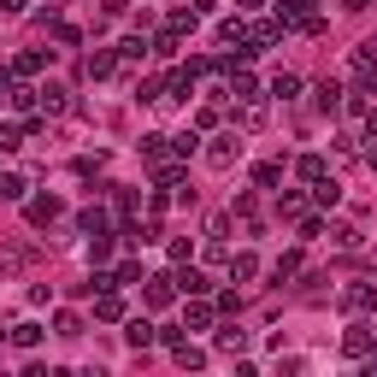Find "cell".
<instances>
[{
  "mask_svg": "<svg viewBox=\"0 0 377 377\" xmlns=\"http://www.w3.org/2000/svg\"><path fill=\"white\" fill-rule=\"evenodd\" d=\"M236 159H242V136H218V142L206 147V166H212V171H230Z\"/></svg>",
  "mask_w": 377,
  "mask_h": 377,
  "instance_id": "1",
  "label": "cell"
},
{
  "mask_svg": "<svg viewBox=\"0 0 377 377\" xmlns=\"http://www.w3.org/2000/svg\"><path fill=\"white\" fill-rule=\"evenodd\" d=\"M177 295V277H147V307H171Z\"/></svg>",
  "mask_w": 377,
  "mask_h": 377,
  "instance_id": "2",
  "label": "cell"
},
{
  "mask_svg": "<svg viewBox=\"0 0 377 377\" xmlns=\"http://www.w3.org/2000/svg\"><path fill=\"white\" fill-rule=\"evenodd\" d=\"M59 212H65V206L54 201V194H42V201H30V224H54Z\"/></svg>",
  "mask_w": 377,
  "mask_h": 377,
  "instance_id": "3",
  "label": "cell"
},
{
  "mask_svg": "<svg viewBox=\"0 0 377 377\" xmlns=\"http://www.w3.org/2000/svg\"><path fill=\"white\" fill-rule=\"evenodd\" d=\"M271 94H277V101H295V94H301V77H295V71H277V77H271Z\"/></svg>",
  "mask_w": 377,
  "mask_h": 377,
  "instance_id": "4",
  "label": "cell"
},
{
  "mask_svg": "<svg viewBox=\"0 0 377 377\" xmlns=\"http://www.w3.org/2000/svg\"><path fill=\"white\" fill-rule=\"evenodd\" d=\"M83 71L94 77V83H101V77H112V71H118V54H89V65H83Z\"/></svg>",
  "mask_w": 377,
  "mask_h": 377,
  "instance_id": "5",
  "label": "cell"
},
{
  "mask_svg": "<svg viewBox=\"0 0 377 377\" xmlns=\"http://www.w3.org/2000/svg\"><path fill=\"white\" fill-rule=\"evenodd\" d=\"M313 94H319V112H336V106H342V83H330V77H324Z\"/></svg>",
  "mask_w": 377,
  "mask_h": 377,
  "instance_id": "6",
  "label": "cell"
},
{
  "mask_svg": "<svg viewBox=\"0 0 377 377\" xmlns=\"http://www.w3.org/2000/svg\"><path fill=\"white\" fill-rule=\"evenodd\" d=\"M24 189L30 183H24L18 171H0V201H24Z\"/></svg>",
  "mask_w": 377,
  "mask_h": 377,
  "instance_id": "7",
  "label": "cell"
},
{
  "mask_svg": "<svg viewBox=\"0 0 377 377\" xmlns=\"http://www.w3.org/2000/svg\"><path fill=\"white\" fill-rule=\"evenodd\" d=\"M371 301H377V295H371V283H354L348 295H342V307H354V313H366Z\"/></svg>",
  "mask_w": 377,
  "mask_h": 377,
  "instance_id": "8",
  "label": "cell"
},
{
  "mask_svg": "<svg viewBox=\"0 0 377 377\" xmlns=\"http://www.w3.org/2000/svg\"><path fill=\"white\" fill-rule=\"evenodd\" d=\"M94 319H124V301L112 289H101V301H94Z\"/></svg>",
  "mask_w": 377,
  "mask_h": 377,
  "instance_id": "9",
  "label": "cell"
},
{
  "mask_svg": "<svg viewBox=\"0 0 377 377\" xmlns=\"http://www.w3.org/2000/svg\"><path fill=\"white\" fill-rule=\"evenodd\" d=\"M124 342H130V348H147V342H154V324H147V319H130Z\"/></svg>",
  "mask_w": 377,
  "mask_h": 377,
  "instance_id": "10",
  "label": "cell"
},
{
  "mask_svg": "<svg viewBox=\"0 0 377 377\" xmlns=\"http://www.w3.org/2000/svg\"><path fill=\"white\" fill-rule=\"evenodd\" d=\"M342 348H348V354H371V330H366V324H354V330L342 336Z\"/></svg>",
  "mask_w": 377,
  "mask_h": 377,
  "instance_id": "11",
  "label": "cell"
},
{
  "mask_svg": "<svg viewBox=\"0 0 377 377\" xmlns=\"http://www.w3.org/2000/svg\"><path fill=\"white\" fill-rule=\"evenodd\" d=\"M206 324H212V307H201V301H194L189 313H183V330H206Z\"/></svg>",
  "mask_w": 377,
  "mask_h": 377,
  "instance_id": "12",
  "label": "cell"
},
{
  "mask_svg": "<svg viewBox=\"0 0 377 377\" xmlns=\"http://www.w3.org/2000/svg\"><path fill=\"white\" fill-rule=\"evenodd\" d=\"M177 289H183V295H206L212 283H206V271H183V277H177Z\"/></svg>",
  "mask_w": 377,
  "mask_h": 377,
  "instance_id": "13",
  "label": "cell"
},
{
  "mask_svg": "<svg viewBox=\"0 0 377 377\" xmlns=\"http://www.w3.org/2000/svg\"><path fill=\"white\" fill-rule=\"evenodd\" d=\"M218 348H224V354H236V348H248V330H236V324H230V330H218Z\"/></svg>",
  "mask_w": 377,
  "mask_h": 377,
  "instance_id": "14",
  "label": "cell"
},
{
  "mask_svg": "<svg viewBox=\"0 0 377 377\" xmlns=\"http://www.w3.org/2000/svg\"><path fill=\"white\" fill-rule=\"evenodd\" d=\"M313 194H319V206H336V201H342V189H336V177H319V189H313Z\"/></svg>",
  "mask_w": 377,
  "mask_h": 377,
  "instance_id": "15",
  "label": "cell"
},
{
  "mask_svg": "<svg viewBox=\"0 0 377 377\" xmlns=\"http://www.w3.org/2000/svg\"><path fill=\"white\" fill-rule=\"evenodd\" d=\"M254 271H259V259H254V254H236V259H230V277H242V283H248Z\"/></svg>",
  "mask_w": 377,
  "mask_h": 377,
  "instance_id": "16",
  "label": "cell"
},
{
  "mask_svg": "<svg viewBox=\"0 0 377 377\" xmlns=\"http://www.w3.org/2000/svg\"><path fill=\"white\" fill-rule=\"evenodd\" d=\"M12 342H18V348H36V342H42V324H18V330H12Z\"/></svg>",
  "mask_w": 377,
  "mask_h": 377,
  "instance_id": "17",
  "label": "cell"
},
{
  "mask_svg": "<svg viewBox=\"0 0 377 377\" xmlns=\"http://www.w3.org/2000/svg\"><path fill=\"white\" fill-rule=\"evenodd\" d=\"M83 230H89V236H101V230H106V212H101V206H89V212H83Z\"/></svg>",
  "mask_w": 377,
  "mask_h": 377,
  "instance_id": "18",
  "label": "cell"
},
{
  "mask_svg": "<svg viewBox=\"0 0 377 377\" xmlns=\"http://www.w3.org/2000/svg\"><path fill=\"white\" fill-rule=\"evenodd\" d=\"M295 271H301V254H283V259H277V271H271V277L283 283V277H295Z\"/></svg>",
  "mask_w": 377,
  "mask_h": 377,
  "instance_id": "19",
  "label": "cell"
},
{
  "mask_svg": "<svg viewBox=\"0 0 377 377\" xmlns=\"http://www.w3.org/2000/svg\"><path fill=\"white\" fill-rule=\"evenodd\" d=\"M166 142H171V136H142V154H147V159H166Z\"/></svg>",
  "mask_w": 377,
  "mask_h": 377,
  "instance_id": "20",
  "label": "cell"
},
{
  "mask_svg": "<svg viewBox=\"0 0 377 377\" xmlns=\"http://www.w3.org/2000/svg\"><path fill=\"white\" fill-rule=\"evenodd\" d=\"M177 47H183V42H177V30H166V36H159V42H154V54H159V59H171V54H177Z\"/></svg>",
  "mask_w": 377,
  "mask_h": 377,
  "instance_id": "21",
  "label": "cell"
},
{
  "mask_svg": "<svg viewBox=\"0 0 377 377\" xmlns=\"http://www.w3.org/2000/svg\"><path fill=\"white\" fill-rule=\"evenodd\" d=\"M136 101H166V94H159L154 77H142V83H136Z\"/></svg>",
  "mask_w": 377,
  "mask_h": 377,
  "instance_id": "22",
  "label": "cell"
},
{
  "mask_svg": "<svg viewBox=\"0 0 377 377\" xmlns=\"http://www.w3.org/2000/svg\"><path fill=\"white\" fill-rule=\"evenodd\" d=\"M0 147H24V130L18 124H0Z\"/></svg>",
  "mask_w": 377,
  "mask_h": 377,
  "instance_id": "23",
  "label": "cell"
},
{
  "mask_svg": "<svg viewBox=\"0 0 377 377\" xmlns=\"http://www.w3.org/2000/svg\"><path fill=\"white\" fill-rule=\"evenodd\" d=\"M266 124V106H242V130H259Z\"/></svg>",
  "mask_w": 377,
  "mask_h": 377,
  "instance_id": "24",
  "label": "cell"
},
{
  "mask_svg": "<svg viewBox=\"0 0 377 377\" xmlns=\"http://www.w3.org/2000/svg\"><path fill=\"white\" fill-rule=\"evenodd\" d=\"M301 177H307V183H319V177H324V159H319V154L301 159Z\"/></svg>",
  "mask_w": 377,
  "mask_h": 377,
  "instance_id": "25",
  "label": "cell"
},
{
  "mask_svg": "<svg viewBox=\"0 0 377 377\" xmlns=\"http://www.w3.org/2000/svg\"><path fill=\"white\" fill-rule=\"evenodd\" d=\"M106 254H112V242H106V230H101V236H94V242H89V259H94V266H101V259H106Z\"/></svg>",
  "mask_w": 377,
  "mask_h": 377,
  "instance_id": "26",
  "label": "cell"
},
{
  "mask_svg": "<svg viewBox=\"0 0 377 377\" xmlns=\"http://www.w3.org/2000/svg\"><path fill=\"white\" fill-rule=\"evenodd\" d=\"M277 177H283V166H259V171H254V183H259V189H271Z\"/></svg>",
  "mask_w": 377,
  "mask_h": 377,
  "instance_id": "27",
  "label": "cell"
},
{
  "mask_svg": "<svg viewBox=\"0 0 377 377\" xmlns=\"http://www.w3.org/2000/svg\"><path fill=\"white\" fill-rule=\"evenodd\" d=\"M47 59H54V54H42V47H36V54H24V59H18V71H42Z\"/></svg>",
  "mask_w": 377,
  "mask_h": 377,
  "instance_id": "28",
  "label": "cell"
},
{
  "mask_svg": "<svg viewBox=\"0 0 377 377\" xmlns=\"http://www.w3.org/2000/svg\"><path fill=\"white\" fill-rule=\"evenodd\" d=\"M42 106L47 112H65V89H42Z\"/></svg>",
  "mask_w": 377,
  "mask_h": 377,
  "instance_id": "29",
  "label": "cell"
},
{
  "mask_svg": "<svg viewBox=\"0 0 377 377\" xmlns=\"http://www.w3.org/2000/svg\"><path fill=\"white\" fill-rule=\"evenodd\" d=\"M366 130H371V136H377V106H366Z\"/></svg>",
  "mask_w": 377,
  "mask_h": 377,
  "instance_id": "30",
  "label": "cell"
},
{
  "mask_svg": "<svg viewBox=\"0 0 377 377\" xmlns=\"http://www.w3.org/2000/svg\"><path fill=\"white\" fill-rule=\"evenodd\" d=\"M236 6H242V12H259V6H266V0H236Z\"/></svg>",
  "mask_w": 377,
  "mask_h": 377,
  "instance_id": "31",
  "label": "cell"
},
{
  "mask_svg": "<svg viewBox=\"0 0 377 377\" xmlns=\"http://www.w3.org/2000/svg\"><path fill=\"white\" fill-rule=\"evenodd\" d=\"M371 166H377V147H371Z\"/></svg>",
  "mask_w": 377,
  "mask_h": 377,
  "instance_id": "32",
  "label": "cell"
}]
</instances>
